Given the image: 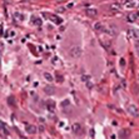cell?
Returning a JSON list of instances; mask_svg holds the SVG:
<instances>
[{"label": "cell", "mask_w": 139, "mask_h": 139, "mask_svg": "<svg viewBox=\"0 0 139 139\" xmlns=\"http://www.w3.org/2000/svg\"><path fill=\"white\" fill-rule=\"evenodd\" d=\"M69 54L73 58H79V56L82 55V49L79 48V47H71L69 50Z\"/></svg>", "instance_id": "cell-1"}, {"label": "cell", "mask_w": 139, "mask_h": 139, "mask_svg": "<svg viewBox=\"0 0 139 139\" xmlns=\"http://www.w3.org/2000/svg\"><path fill=\"white\" fill-rule=\"evenodd\" d=\"M127 109H128V113H129L130 115L135 117V118H137V117H139V109L134 104H129Z\"/></svg>", "instance_id": "cell-2"}, {"label": "cell", "mask_w": 139, "mask_h": 139, "mask_svg": "<svg viewBox=\"0 0 139 139\" xmlns=\"http://www.w3.org/2000/svg\"><path fill=\"white\" fill-rule=\"evenodd\" d=\"M128 33L130 35V38H133L134 40H139V30L138 29H130Z\"/></svg>", "instance_id": "cell-3"}, {"label": "cell", "mask_w": 139, "mask_h": 139, "mask_svg": "<svg viewBox=\"0 0 139 139\" xmlns=\"http://www.w3.org/2000/svg\"><path fill=\"white\" fill-rule=\"evenodd\" d=\"M104 33L111 35V36H115L117 35V29H115V27H108V28H104Z\"/></svg>", "instance_id": "cell-4"}, {"label": "cell", "mask_w": 139, "mask_h": 139, "mask_svg": "<svg viewBox=\"0 0 139 139\" xmlns=\"http://www.w3.org/2000/svg\"><path fill=\"white\" fill-rule=\"evenodd\" d=\"M49 18H50V20L53 21L54 24H56V25H60V24L63 23V19L62 18H59L58 15H50Z\"/></svg>", "instance_id": "cell-5"}, {"label": "cell", "mask_w": 139, "mask_h": 139, "mask_svg": "<svg viewBox=\"0 0 139 139\" xmlns=\"http://www.w3.org/2000/svg\"><path fill=\"white\" fill-rule=\"evenodd\" d=\"M80 130H82V125L79 124V123H74V124L71 125V132L73 133L78 134V133H80Z\"/></svg>", "instance_id": "cell-6"}, {"label": "cell", "mask_w": 139, "mask_h": 139, "mask_svg": "<svg viewBox=\"0 0 139 139\" xmlns=\"http://www.w3.org/2000/svg\"><path fill=\"white\" fill-rule=\"evenodd\" d=\"M128 8H138L139 6V0H130L128 1V4H125Z\"/></svg>", "instance_id": "cell-7"}, {"label": "cell", "mask_w": 139, "mask_h": 139, "mask_svg": "<svg viewBox=\"0 0 139 139\" xmlns=\"http://www.w3.org/2000/svg\"><path fill=\"white\" fill-rule=\"evenodd\" d=\"M138 16H139V14H133V13H130V14L127 16V20L129 21V23H134V21L137 20Z\"/></svg>", "instance_id": "cell-8"}, {"label": "cell", "mask_w": 139, "mask_h": 139, "mask_svg": "<svg viewBox=\"0 0 139 139\" xmlns=\"http://www.w3.org/2000/svg\"><path fill=\"white\" fill-rule=\"evenodd\" d=\"M30 20H31V23H33L34 25H40V24H42V19H40V18H38V16H35V15L31 16V19H30Z\"/></svg>", "instance_id": "cell-9"}, {"label": "cell", "mask_w": 139, "mask_h": 139, "mask_svg": "<svg viewBox=\"0 0 139 139\" xmlns=\"http://www.w3.org/2000/svg\"><path fill=\"white\" fill-rule=\"evenodd\" d=\"M27 133L35 134L36 133V127H34V125H27Z\"/></svg>", "instance_id": "cell-10"}, {"label": "cell", "mask_w": 139, "mask_h": 139, "mask_svg": "<svg viewBox=\"0 0 139 139\" xmlns=\"http://www.w3.org/2000/svg\"><path fill=\"white\" fill-rule=\"evenodd\" d=\"M94 29L95 30H99V31H104V25L102 23H95L94 24Z\"/></svg>", "instance_id": "cell-11"}, {"label": "cell", "mask_w": 139, "mask_h": 139, "mask_svg": "<svg viewBox=\"0 0 139 139\" xmlns=\"http://www.w3.org/2000/svg\"><path fill=\"white\" fill-rule=\"evenodd\" d=\"M14 19L16 21H23L24 20V15L20 13H14Z\"/></svg>", "instance_id": "cell-12"}, {"label": "cell", "mask_w": 139, "mask_h": 139, "mask_svg": "<svg viewBox=\"0 0 139 139\" xmlns=\"http://www.w3.org/2000/svg\"><path fill=\"white\" fill-rule=\"evenodd\" d=\"M87 14L89 15V16H95V15H97V10H95V9H88V10H87Z\"/></svg>", "instance_id": "cell-13"}, {"label": "cell", "mask_w": 139, "mask_h": 139, "mask_svg": "<svg viewBox=\"0 0 139 139\" xmlns=\"http://www.w3.org/2000/svg\"><path fill=\"white\" fill-rule=\"evenodd\" d=\"M48 109L51 111L55 110V103L54 102H48Z\"/></svg>", "instance_id": "cell-14"}, {"label": "cell", "mask_w": 139, "mask_h": 139, "mask_svg": "<svg viewBox=\"0 0 139 139\" xmlns=\"http://www.w3.org/2000/svg\"><path fill=\"white\" fill-rule=\"evenodd\" d=\"M44 77H45V79H47L48 82H50V83H51V82L54 80L53 75H51V74H49V73H44Z\"/></svg>", "instance_id": "cell-15"}, {"label": "cell", "mask_w": 139, "mask_h": 139, "mask_svg": "<svg viewBox=\"0 0 139 139\" xmlns=\"http://www.w3.org/2000/svg\"><path fill=\"white\" fill-rule=\"evenodd\" d=\"M44 90H45L47 94H53V93H54V88H53V87H47Z\"/></svg>", "instance_id": "cell-16"}, {"label": "cell", "mask_w": 139, "mask_h": 139, "mask_svg": "<svg viewBox=\"0 0 139 139\" xmlns=\"http://www.w3.org/2000/svg\"><path fill=\"white\" fill-rule=\"evenodd\" d=\"M128 135H129V133H128V130H123V137L120 135V138H122V139H125L127 137H128Z\"/></svg>", "instance_id": "cell-17"}, {"label": "cell", "mask_w": 139, "mask_h": 139, "mask_svg": "<svg viewBox=\"0 0 139 139\" xmlns=\"http://www.w3.org/2000/svg\"><path fill=\"white\" fill-rule=\"evenodd\" d=\"M135 49H137V51H138V55H139V40H137V43H135Z\"/></svg>", "instance_id": "cell-18"}, {"label": "cell", "mask_w": 139, "mask_h": 139, "mask_svg": "<svg viewBox=\"0 0 139 139\" xmlns=\"http://www.w3.org/2000/svg\"><path fill=\"white\" fill-rule=\"evenodd\" d=\"M82 80H84V82H88V80H89V77H87V75H83V77H82Z\"/></svg>", "instance_id": "cell-19"}, {"label": "cell", "mask_w": 139, "mask_h": 139, "mask_svg": "<svg viewBox=\"0 0 139 139\" xmlns=\"http://www.w3.org/2000/svg\"><path fill=\"white\" fill-rule=\"evenodd\" d=\"M68 104H69V100H64V102H63V105H64V107H67Z\"/></svg>", "instance_id": "cell-20"}, {"label": "cell", "mask_w": 139, "mask_h": 139, "mask_svg": "<svg viewBox=\"0 0 139 139\" xmlns=\"http://www.w3.org/2000/svg\"><path fill=\"white\" fill-rule=\"evenodd\" d=\"M10 34L9 35H6V36H15V31H9Z\"/></svg>", "instance_id": "cell-21"}, {"label": "cell", "mask_w": 139, "mask_h": 139, "mask_svg": "<svg viewBox=\"0 0 139 139\" xmlns=\"http://www.w3.org/2000/svg\"><path fill=\"white\" fill-rule=\"evenodd\" d=\"M120 65H122V67H124V65H125V62H124V59H120Z\"/></svg>", "instance_id": "cell-22"}, {"label": "cell", "mask_w": 139, "mask_h": 139, "mask_svg": "<svg viewBox=\"0 0 139 139\" xmlns=\"http://www.w3.org/2000/svg\"><path fill=\"white\" fill-rule=\"evenodd\" d=\"M0 53H1V50H0Z\"/></svg>", "instance_id": "cell-23"}]
</instances>
